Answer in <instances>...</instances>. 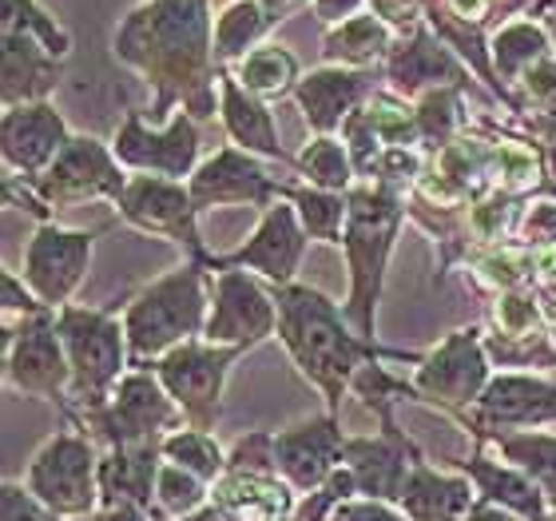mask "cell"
Instances as JSON below:
<instances>
[{
    "label": "cell",
    "instance_id": "obj_42",
    "mask_svg": "<svg viewBox=\"0 0 556 521\" xmlns=\"http://www.w3.org/2000/svg\"><path fill=\"white\" fill-rule=\"evenodd\" d=\"M4 521H56L45 501H33L21 486L4 489Z\"/></svg>",
    "mask_w": 556,
    "mask_h": 521
},
{
    "label": "cell",
    "instance_id": "obj_12",
    "mask_svg": "<svg viewBox=\"0 0 556 521\" xmlns=\"http://www.w3.org/2000/svg\"><path fill=\"white\" fill-rule=\"evenodd\" d=\"M116 208L131 227L160 235V239H172L195 263H211V251L199 239V208L187 184L163 179V175H131Z\"/></svg>",
    "mask_w": 556,
    "mask_h": 521
},
{
    "label": "cell",
    "instance_id": "obj_32",
    "mask_svg": "<svg viewBox=\"0 0 556 521\" xmlns=\"http://www.w3.org/2000/svg\"><path fill=\"white\" fill-rule=\"evenodd\" d=\"M294 168H299V175H306V184L311 187L338 191V196H346L350 187L358 184L350 148L338 136H314L311 144L294 156Z\"/></svg>",
    "mask_w": 556,
    "mask_h": 521
},
{
    "label": "cell",
    "instance_id": "obj_27",
    "mask_svg": "<svg viewBox=\"0 0 556 521\" xmlns=\"http://www.w3.org/2000/svg\"><path fill=\"white\" fill-rule=\"evenodd\" d=\"M556 45L553 36H548L545 21H533V16H517V21L501 24L497 33L489 36V57H493V72H497V80L505 88H517L525 72L541 64L545 57H553ZM517 100V96H513Z\"/></svg>",
    "mask_w": 556,
    "mask_h": 521
},
{
    "label": "cell",
    "instance_id": "obj_37",
    "mask_svg": "<svg viewBox=\"0 0 556 521\" xmlns=\"http://www.w3.org/2000/svg\"><path fill=\"white\" fill-rule=\"evenodd\" d=\"M497 446L548 489V498H556V438H548V434H513V438H497Z\"/></svg>",
    "mask_w": 556,
    "mask_h": 521
},
{
    "label": "cell",
    "instance_id": "obj_39",
    "mask_svg": "<svg viewBox=\"0 0 556 521\" xmlns=\"http://www.w3.org/2000/svg\"><path fill=\"white\" fill-rule=\"evenodd\" d=\"M513 96H517V120L529 112H556V52L525 72Z\"/></svg>",
    "mask_w": 556,
    "mask_h": 521
},
{
    "label": "cell",
    "instance_id": "obj_8",
    "mask_svg": "<svg viewBox=\"0 0 556 521\" xmlns=\"http://www.w3.org/2000/svg\"><path fill=\"white\" fill-rule=\"evenodd\" d=\"M270 335H278L275 290H267L251 271H239V266L211 271V314L203 331L211 347L251 350Z\"/></svg>",
    "mask_w": 556,
    "mask_h": 521
},
{
    "label": "cell",
    "instance_id": "obj_3",
    "mask_svg": "<svg viewBox=\"0 0 556 521\" xmlns=\"http://www.w3.org/2000/svg\"><path fill=\"white\" fill-rule=\"evenodd\" d=\"M207 266L187 259L167 275L139 290L124 307V331L136 371H151L163 355L184 347L191 338H203L211 314V283Z\"/></svg>",
    "mask_w": 556,
    "mask_h": 521
},
{
    "label": "cell",
    "instance_id": "obj_19",
    "mask_svg": "<svg viewBox=\"0 0 556 521\" xmlns=\"http://www.w3.org/2000/svg\"><path fill=\"white\" fill-rule=\"evenodd\" d=\"M0 139H4V172L21 175V179H36L52 168V160L64 151L72 132L64 116L45 100V104L4 108Z\"/></svg>",
    "mask_w": 556,
    "mask_h": 521
},
{
    "label": "cell",
    "instance_id": "obj_41",
    "mask_svg": "<svg viewBox=\"0 0 556 521\" xmlns=\"http://www.w3.org/2000/svg\"><path fill=\"white\" fill-rule=\"evenodd\" d=\"M311 12L323 28H334V24H346L362 12H370V0H311Z\"/></svg>",
    "mask_w": 556,
    "mask_h": 521
},
{
    "label": "cell",
    "instance_id": "obj_33",
    "mask_svg": "<svg viewBox=\"0 0 556 521\" xmlns=\"http://www.w3.org/2000/svg\"><path fill=\"white\" fill-rule=\"evenodd\" d=\"M290 203L299 211L302 227L311 239L318 244H330V247H342V235H346V220H350V203L346 196H338V191H323V187H294L290 184Z\"/></svg>",
    "mask_w": 556,
    "mask_h": 521
},
{
    "label": "cell",
    "instance_id": "obj_28",
    "mask_svg": "<svg viewBox=\"0 0 556 521\" xmlns=\"http://www.w3.org/2000/svg\"><path fill=\"white\" fill-rule=\"evenodd\" d=\"M473 501L469 482H453V477H438L421 458L409 470V482L402 489V506L414 521H457Z\"/></svg>",
    "mask_w": 556,
    "mask_h": 521
},
{
    "label": "cell",
    "instance_id": "obj_25",
    "mask_svg": "<svg viewBox=\"0 0 556 521\" xmlns=\"http://www.w3.org/2000/svg\"><path fill=\"white\" fill-rule=\"evenodd\" d=\"M397 45V33L378 16V12H362L354 21L334 24L323 33V60L338 69H382Z\"/></svg>",
    "mask_w": 556,
    "mask_h": 521
},
{
    "label": "cell",
    "instance_id": "obj_5",
    "mask_svg": "<svg viewBox=\"0 0 556 521\" xmlns=\"http://www.w3.org/2000/svg\"><path fill=\"white\" fill-rule=\"evenodd\" d=\"M56 326L72 367L68 398L88 418L112 402L119 379L128 374V331L112 307H64V311H56Z\"/></svg>",
    "mask_w": 556,
    "mask_h": 521
},
{
    "label": "cell",
    "instance_id": "obj_38",
    "mask_svg": "<svg viewBox=\"0 0 556 521\" xmlns=\"http://www.w3.org/2000/svg\"><path fill=\"white\" fill-rule=\"evenodd\" d=\"M155 498L175 518H191L203 506V477H195L184 466H163L155 477Z\"/></svg>",
    "mask_w": 556,
    "mask_h": 521
},
{
    "label": "cell",
    "instance_id": "obj_45",
    "mask_svg": "<svg viewBox=\"0 0 556 521\" xmlns=\"http://www.w3.org/2000/svg\"><path fill=\"white\" fill-rule=\"evenodd\" d=\"M187 521H239L235 513H227L223 506H207V510H195Z\"/></svg>",
    "mask_w": 556,
    "mask_h": 521
},
{
    "label": "cell",
    "instance_id": "obj_34",
    "mask_svg": "<svg viewBox=\"0 0 556 521\" xmlns=\"http://www.w3.org/2000/svg\"><path fill=\"white\" fill-rule=\"evenodd\" d=\"M0 33H28L56 60L72 57V33L36 0H0Z\"/></svg>",
    "mask_w": 556,
    "mask_h": 521
},
{
    "label": "cell",
    "instance_id": "obj_15",
    "mask_svg": "<svg viewBox=\"0 0 556 521\" xmlns=\"http://www.w3.org/2000/svg\"><path fill=\"white\" fill-rule=\"evenodd\" d=\"M382 76L386 88L402 96V100H409V104H414L417 96L433 92V88H465V92H473L477 80L469 64L429 24L414 28L409 36H397L394 52L382 64Z\"/></svg>",
    "mask_w": 556,
    "mask_h": 521
},
{
    "label": "cell",
    "instance_id": "obj_36",
    "mask_svg": "<svg viewBox=\"0 0 556 521\" xmlns=\"http://www.w3.org/2000/svg\"><path fill=\"white\" fill-rule=\"evenodd\" d=\"M160 450L167 454V462L184 466V470H191V474L203 477V482H215V477H223V470H227V458H223V450L211 442L207 430H175V434H167V438L160 442Z\"/></svg>",
    "mask_w": 556,
    "mask_h": 521
},
{
    "label": "cell",
    "instance_id": "obj_2",
    "mask_svg": "<svg viewBox=\"0 0 556 521\" xmlns=\"http://www.w3.org/2000/svg\"><path fill=\"white\" fill-rule=\"evenodd\" d=\"M278 302V338L290 350V359L306 379H311L326 398V414H338L342 394L350 390L354 374L374 359H417L421 355H402V350H382L350 326L346 311H338L323 290L299 287H270Z\"/></svg>",
    "mask_w": 556,
    "mask_h": 521
},
{
    "label": "cell",
    "instance_id": "obj_18",
    "mask_svg": "<svg viewBox=\"0 0 556 521\" xmlns=\"http://www.w3.org/2000/svg\"><path fill=\"white\" fill-rule=\"evenodd\" d=\"M191 199L199 211L207 208H231V203H247V208H263L290 196V184H278L263 172V163L243 148H223L215 156L199 163L195 175L187 179Z\"/></svg>",
    "mask_w": 556,
    "mask_h": 521
},
{
    "label": "cell",
    "instance_id": "obj_1",
    "mask_svg": "<svg viewBox=\"0 0 556 521\" xmlns=\"http://www.w3.org/2000/svg\"><path fill=\"white\" fill-rule=\"evenodd\" d=\"M112 52L151 88V124H167L175 108L199 124L215 116L223 69L211 0H139L119 16Z\"/></svg>",
    "mask_w": 556,
    "mask_h": 521
},
{
    "label": "cell",
    "instance_id": "obj_7",
    "mask_svg": "<svg viewBox=\"0 0 556 521\" xmlns=\"http://www.w3.org/2000/svg\"><path fill=\"white\" fill-rule=\"evenodd\" d=\"M4 379L12 390L64 402L72 390L68 350L60 338L56 311L28 314L21 323H4Z\"/></svg>",
    "mask_w": 556,
    "mask_h": 521
},
{
    "label": "cell",
    "instance_id": "obj_43",
    "mask_svg": "<svg viewBox=\"0 0 556 521\" xmlns=\"http://www.w3.org/2000/svg\"><path fill=\"white\" fill-rule=\"evenodd\" d=\"M334 521H406V518H397L394 510H386L382 501H370V506H338Z\"/></svg>",
    "mask_w": 556,
    "mask_h": 521
},
{
    "label": "cell",
    "instance_id": "obj_31",
    "mask_svg": "<svg viewBox=\"0 0 556 521\" xmlns=\"http://www.w3.org/2000/svg\"><path fill=\"white\" fill-rule=\"evenodd\" d=\"M235 80L243 84L247 92L258 96V100H282V96H294L302 80V69L294 52L282 45H258L251 57H243L235 64Z\"/></svg>",
    "mask_w": 556,
    "mask_h": 521
},
{
    "label": "cell",
    "instance_id": "obj_17",
    "mask_svg": "<svg viewBox=\"0 0 556 521\" xmlns=\"http://www.w3.org/2000/svg\"><path fill=\"white\" fill-rule=\"evenodd\" d=\"M96 454L76 434H56L45 442V450L33 458L28 489L45 501L52 513H88L96 501Z\"/></svg>",
    "mask_w": 556,
    "mask_h": 521
},
{
    "label": "cell",
    "instance_id": "obj_23",
    "mask_svg": "<svg viewBox=\"0 0 556 521\" xmlns=\"http://www.w3.org/2000/svg\"><path fill=\"white\" fill-rule=\"evenodd\" d=\"M342 450H346V438L338 430V414L314 418V422L275 434V466L299 489H314L330 482L334 462H342Z\"/></svg>",
    "mask_w": 556,
    "mask_h": 521
},
{
    "label": "cell",
    "instance_id": "obj_48",
    "mask_svg": "<svg viewBox=\"0 0 556 521\" xmlns=\"http://www.w3.org/2000/svg\"><path fill=\"white\" fill-rule=\"evenodd\" d=\"M541 21H545L548 36H553V45H556V4H553V9H548V12H545V16H541Z\"/></svg>",
    "mask_w": 556,
    "mask_h": 521
},
{
    "label": "cell",
    "instance_id": "obj_24",
    "mask_svg": "<svg viewBox=\"0 0 556 521\" xmlns=\"http://www.w3.org/2000/svg\"><path fill=\"white\" fill-rule=\"evenodd\" d=\"M219 116L235 148L251 151V156H263V160L294 163L287 156V148L278 144V128H275V116H270L267 100H258V96L247 92L243 84L235 80L231 69L219 72Z\"/></svg>",
    "mask_w": 556,
    "mask_h": 521
},
{
    "label": "cell",
    "instance_id": "obj_30",
    "mask_svg": "<svg viewBox=\"0 0 556 521\" xmlns=\"http://www.w3.org/2000/svg\"><path fill=\"white\" fill-rule=\"evenodd\" d=\"M417 136H421V151L438 156L441 148H450L453 139H462L469 132V92L465 88H433V92L417 96Z\"/></svg>",
    "mask_w": 556,
    "mask_h": 521
},
{
    "label": "cell",
    "instance_id": "obj_44",
    "mask_svg": "<svg viewBox=\"0 0 556 521\" xmlns=\"http://www.w3.org/2000/svg\"><path fill=\"white\" fill-rule=\"evenodd\" d=\"M258 4H263L270 24H282V21H290V16H299L302 9H311V0H258Z\"/></svg>",
    "mask_w": 556,
    "mask_h": 521
},
{
    "label": "cell",
    "instance_id": "obj_6",
    "mask_svg": "<svg viewBox=\"0 0 556 521\" xmlns=\"http://www.w3.org/2000/svg\"><path fill=\"white\" fill-rule=\"evenodd\" d=\"M128 179L131 175H124V163L116 160L112 144L96 136H72L64 144V151L52 160V168L45 175H36V179H24V184L33 187L36 199L56 215L64 208L88 203V199L119 203Z\"/></svg>",
    "mask_w": 556,
    "mask_h": 521
},
{
    "label": "cell",
    "instance_id": "obj_16",
    "mask_svg": "<svg viewBox=\"0 0 556 521\" xmlns=\"http://www.w3.org/2000/svg\"><path fill=\"white\" fill-rule=\"evenodd\" d=\"M306 227H302L299 211L290 199H278L263 211L255 235L247 239L239 251L231 256H211L207 271H227V266H239V271H255L270 283V287H287L299 275L302 251H306Z\"/></svg>",
    "mask_w": 556,
    "mask_h": 521
},
{
    "label": "cell",
    "instance_id": "obj_9",
    "mask_svg": "<svg viewBox=\"0 0 556 521\" xmlns=\"http://www.w3.org/2000/svg\"><path fill=\"white\" fill-rule=\"evenodd\" d=\"M247 350L239 347H211L207 338H191L184 347H175L172 355H163L151 371L160 374V383L167 386L191 430H211L219 418L223 402V383L231 367Z\"/></svg>",
    "mask_w": 556,
    "mask_h": 521
},
{
    "label": "cell",
    "instance_id": "obj_11",
    "mask_svg": "<svg viewBox=\"0 0 556 521\" xmlns=\"http://www.w3.org/2000/svg\"><path fill=\"white\" fill-rule=\"evenodd\" d=\"M112 151L128 172L163 175L184 184L199 168V120L175 112L163 128H148L136 108H128L112 136Z\"/></svg>",
    "mask_w": 556,
    "mask_h": 521
},
{
    "label": "cell",
    "instance_id": "obj_13",
    "mask_svg": "<svg viewBox=\"0 0 556 521\" xmlns=\"http://www.w3.org/2000/svg\"><path fill=\"white\" fill-rule=\"evenodd\" d=\"M100 232H68L60 223H40L36 235L24 247L21 278L33 287V295L45 302L48 311L72 307V295L88 275L92 247Z\"/></svg>",
    "mask_w": 556,
    "mask_h": 521
},
{
    "label": "cell",
    "instance_id": "obj_40",
    "mask_svg": "<svg viewBox=\"0 0 556 521\" xmlns=\"http://www.w3.org/2000/svg\"><path fill=\"white\" fill-rule=\"evenodd\" d=\"M0 287H4V319H9V323L16 319V314H21V319H28V314L48 311L45 302H40V299L33 295V287H28L24 278L12 275V271H4V278H0Z\"/></svg>",
    "mask_w": 556,
    "mask_h": 521
},
{
    "label": "cell",
    "instance_id": "obj_35",
    "mask_svg": "<svg viewBox=\"0 0 556 521\" xmlns=\"http://www.w3.org/2000/svg\"><path fill=\"white\" fill-rule=\"evenodd\" d=\"M465 470H473V477L481 482V494L493 501H505L509 510L525 513V518L533 521H548V506L545 498L536 494L533 482H525V477L509 474V470H497V466H485L481 458H473V462H462Z\"/></svg>",
    "mask_w": 556,
    "mask_h": 521
},
{
    "label": "cell",
    "instance_id": "obj_21",
    "mask_svg": "<svg viewBox=\"0 0 556 521\" xmlns=\"http://www.w3.org/2000/svg\"><path fill=\"white\" fill-rule=\"evenodd\" d=\"M465 422L481 426H536V422H556V383L541 374H493V383L477 398L473 414H462Z\"/></svg>",
    "mask_w": 556,
    "mask_h": 521
},
{
    "label": "cell",
    "instance_id": "obj_20",
    "mask_svg": "<svg viewBox=\"0 0 556 521\" xmlns=\"http://www.w3.org/2000/svg\"><path fill=\"white\" fill-rule=\"evenodd\" d=\"M374 96V72L362 69H338V64H323V69L306 72L294 88L302 116L311 124L314 136H338L354 112Z\"/></svg>",
    "mask_w": 556,
    "mask_h": 521
},
{
    "label": "cell",
    "instance_id": "obj_22",
    "mask_svg": "<svg viewBox=\"0 0 556 521\" xmlns=\"http://www.w3.org/2000/svg\"><path fill=\"white\" fill-rule=\"evenodd\" d=\"M64 80V60H56L36 36L0 33V104H45Z\"/></svg>",
    "mask_w": 556,
    "mask_h": 521
},
{
    "label": "cell",
    "instance_id": "obj_47",
    "mask_svg": "<svg viewBox=\"0 0 556 521\" xmlns=\"http://www.w3.org/2000/svg\"><path fill=\"white\" fill-rule=\"evenodd\" d=\"M553 4H556V0H536L533 12H529V16H533V21H541V16H545V12L553 9Z\"/></svg>",
    "mask_w": 556,
    "mask_h": 521
},
{
    "label": "cell",
    "instance_id": "obj_46",
    "mask_svg": "<svg viewBox=\"0 0 556 521\" xmlns=\"http://www.w3.org/2000/svg\"><path fill=\"white\" fill-rule=\"evenodd\" d=\"M465 521H513V518H505L501 510H485V506H481V510L465 513Z\"/></svg>",
    "mask_w": 556,
    "mask_h": 521
},
{
    "label": "cell",
    "instance_id": "obj_29",
    "mask_svg": "<svg viewBox=\"0 0 556 521\" xmlns=\"http://www.w3.org/2000/svg\"><path fill=\"white\" fill-rule=\"evenodd\" d=\"M275 24L267 21V12L258 0H231L215 12V60L219 69H235L243 57H251L263 36L270 33Z\"/></svg>",
    "mask_w": 556,
    "mask_h": 521
},
{
    "label": "cell",
    "instance_id": "obj_10",
    "mask_svg": "<svg viewBox=\"0 0 556 521\" xmlns=\"http://www.w3.org/2000/svg\"><path fill=\"white\" fill-rule=\"evenodd\" d=\"M489 383H493V374H489V347L481 326L453 331L441 347L421 355L414 374L417 398L457 410V414H465V406H473Z\"/></svg>",
    "mask_w": 556,
    "mask_h": 521
},
{
    "label": "cell",
    "instance_id": "obj_26",
    "mask_svg": "<svg viewBox=\"0 0 556 521\" xmlns=\"http://www.w3.org/2000/svg\"><path fill=\"white\" fill-rule=\"evenodd\" d=\"M215 506H223L227 513H235L239 521H287L294 510V498L290 489L270 474H239V470H227V474L215 482Z\"/></svg>",
    "mask_w": 556,
    "mask_h": 521
},
{
    "label": "cell",
    "instance_id": "obj_14",
    "mask_svg": "<svg viewBox=\"0 0 556 521\" xmlns=\"http://www.w3.org/2000/svg\"><path fill=\"white\" fill-rule=\"evenodd\" d=\"M184 414L167 386L160 383L155 371H128L119 379L116 394L104 410L84 418V426L100 430V438L119 450V446H139V442H155L160 430H167L175 418Z\"/></svg>",
    "mask_w": 556,
    "mask_h": 521
},
{
    "label": "cell",
    "instance_id": "obj_4",
    "mask_svg": "<svg viewBox=\"0 0 556 521\" xmlns=\"http://www.w3.org/2000/svg\"><path fill=\"white\" fill-rule=\"evenodd\" d=\"M350 220L342 235V251L350 263V302L346 319L366 343H374V311L382 299L386 266L394 251L397 227L406 220V196L382 184H354L346 191Z\"/></svg>",
    "mask_w": 556,
    "mask_h": 521
}]
</instances>
